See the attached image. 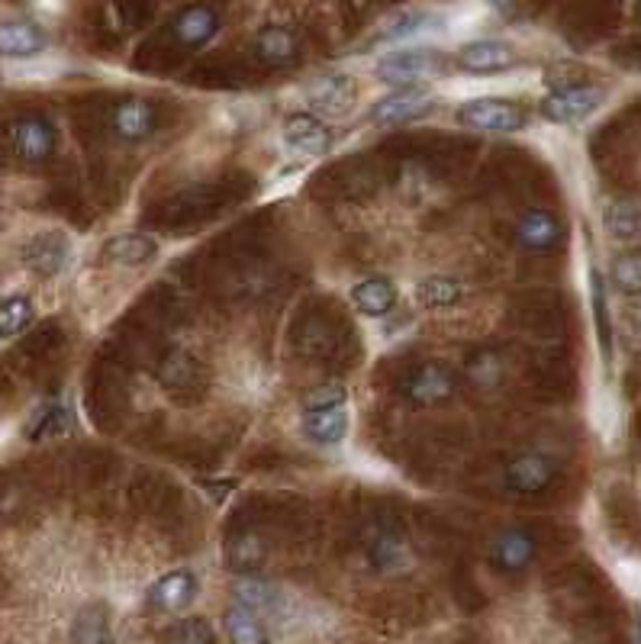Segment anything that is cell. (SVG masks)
<instances>
[{"label": "cell", "mask_w": 641, "mask_h": 644, "mask_svg": "<svg viewBox=\"0 0 641 644\" xmlns=\"http://www.w3.org/2000/svg\"><path fill=\"white\" fill-rule=\"evenodd\" d=\"M442 71H445V59L432 49H400L374 65V75L394 88H416L420 81L438 78Z\"/></svg>", "instance_id": "6da1fadb"}, {"label": "cell", "mask_w": 641, "mask_h": 644, "mask_svg": "<svg viewBox=\"0 0 641 644\" xmlns=\"http://www.w3.org/2000/svg\"><path fill=\"white\" fill-rule=\"evenodd\" d=\"M603 100H607L603 88H593V85L561 88V91L549 93V97L542 100V117L561 126L583 123L586 117H593V113L603 107Z\"/></svg>", "instance_id": "7a4b0ae2"}, {"label": "cell", "mask_w": 641, "mask_h": 644, "mask_svg": "<svg viewBox=\"0 0 641 644\" xmlns=\"http://www.w3.org/2000/svg\"><path fill=\"white\" fill-rule=\"evenodd\" d=\"M458 120L477 132H520L525 126V113H522V107L510 103V100L481 97V100H467L461 107Z\"/></svg>", "instance_id": "3957f363"}, {"label": "cell", "mask_w": 641, "mask_h": 644, "mask_svg": "<svg viewBox=\"0 0 641 644\" xmlns=\"http://www.w3.org/2000/svg\"><path fill=\"white\" fill-rule=\"evenodd\" d=\"M432 110V93L426 88H397L371 107V123L397 126L410 123Z\"/></svg>", "instance_id": "277c9868"}, {"label": "cell", "mask_w": 641, "mask_h": 644, "mask_svg": "<svg viewBox=\"0 0 641 644\" xmlns=\"http://www.w3.org/2000/svg\"><path fill=\"white\" fill-rule=\"evenodd\" d=\"M284 142L294 152L319 158V155H326L333 149V132H329V126L323 123L319 117H313V113H294L284 123Z\"/></svg>", "instance_id": "5b68a950"}, {"label": "cell", "mask_w": 641, "mask_h": 644, "mask_svg": "<svg viewBox=\"0 0 641 644\" xmlns=\"http://www.w3.org/2000/svg\"><path fill=\"white\" fill-rule=\"evenodd\" d=\"M306 100L326 117H342L355 107V81L345 75H323L306 88Z\"/></svg>", "instance_id": "8992f818"}, {"label": "cell", "mask_w": 641, "mask_h": 644, "mask_svg": "<svg viewBox=\"0 0 641 644\" xmlns=\"http://www.w3.org/2000/svg\"><path fill=\"white\" fill-rule=\"evenodd\" d=\"M554 480V464L545 455H520L506 464L503 484L513 493H542Z\"/></svg>", "instance_id": "52a82bcc"}, {"label": "cell", "mask_w": 641, "mask_h": 644, "mask_svg": "<svg viewBox=\"0 0 641 644\" xmlns=\"http://www.w3.org/2000/svg\"><path fill=\"white\" fill-rule=\"evenodd\" d=\"M406 394H410L413 403H420V406L442 403V399H448L455 394V377H452V370L445 368V365H423V368L410 377Z\"/></svg>", "instance_id": "ba28073f"}, {"label": "cell", "mask_w": 641, "mask_h": 644, "mask_svg": "<svg viewBox=\"0 0 641 644\" xmlns=\"http://www.w3.org/2000/svg\"><path fill=\"white\" fill-rule=\"evenodd\" d=\"M46 49V32L27 20H3L0 23V56L7 59H32Z\"/></svg>", "instance_id": "9c48e42d"}, {"label": "cell", "mask_w": 641, "mask_h": 644, "mask_svg": "<svg viewBox=\"0 0 641 644\" xmlns=\"http://www.w3.org/2000/svg\"><path fill=\"white\" fill-rule=\"evenodd\" d=\"M564 229H561V219L549 210H529L522 216L520 226H516V239L522 248H532V251H549L561 242Z\"/></svg>", "instance_id": "30bf717a"}, {"label": "cell", "mask_w": 641, "mask_h": 644, "mask_svg": "<svg viewBox=\"0 0 641 644\" xmlns=\"http://www.w3.org/2000/svg\"><path fill=\"white\" fill-rule=\"evenodd\" d=\"M194 596H197V577H194L190 571H171V574H165V577L152 586V593H149L152 606L165 610V613H181V610H187V606L194 603Z\"/></svg>", "instance_id": "8fae6325"}, {"label": "cell", "mask_w": 641, "mask_h": 644, "mask_svg": "<svg viewBox=\"0 0 641 644\" xmlns=\"http://www.w3.org/2000/svg\"><path fill=\"white\" fill-rule=\"evenodd\" d=\"M535 557V542L529 532L522 528H506L496 542H493V564L506 574H520L532 564Z\"/></svg>", "instance_id": "7c38bea8"}, {"label": "cell", "mask_w": 641, "mask_h": 644, "mask_svg": "<svg viewBox=\"0 0 641 644\" xmlns=\"http://www.w3.org/2000/svg\"><path fill=\"white\" fill-rule=\"evenodd\" d=\"M458 62L461 68L474 71V75H493V71H503L513 65V49L506 42H496V39H477V42L461 49Z\"/></svg>", "instance_id": "4fadbf2b"}, {"label": "cell", "mask_w": 641, "mask_h": 644, "mask_svg": "<svg viewBox=\"0 0 641 644\" xmlns=\"http://www.w3.org/2000/svg\"><path fill=\"white\" fill-rule=\"evenodd\" d=\"M13 146H17L20 158L42 161L56 149V132H52V126L46 123V120L27 117V120H20V123L13 126Z\"/></svg>", "instance_id": "5bb4252c"}, {"label": "cell", "mask_w": 641, "mask_h": 644, "mask_svg": "<svg viewBox=\"0 0 641 644\" xmlns=\"http://www.w3.org/2000/svg\"><path fill=\"white\" fill-rule=\"evenodd\" d=\"M216 30H219V17L210 7H204V3L187 7V10H181V17L175 20V36L181 39L184 46H190V49L207 46L216 36Z\"/></svg>", "instance_id": "9a60e30c"}, {"label": "cell", "mask_w": 641, "mask_h": 644, "mask_svg": "<svg viewBox=\"0 0 641 644\" xmlns=\"http://www.w3.org/2000/svg\"><path fill=\"white\" fill-rule=\"evenodd\" d=\"M236 600H239L243 610L255 613L258 618L262 615H284V596H280L275 583L268 581L245 577V581L236 583Z\"/></svg>", "instance_id": "2e32d148"}, {"label": "cell", "mask_w": 641, "mask_h": 644, "mask_svg": "<svg viewBox=\"0 0 641 644\" xmlns=\"http://www.w3.org/2000/svg\"><path fill=\"white\" fill-rule=\"evenodd\" d=\"M68 239L65 236H36L30 246L23 248V261L39 275H59L68 261Z\"/></svg>", "instance_id": "e0dca14e"}, {"label": "cell", "mask_w": 641, "mask_h": 644, "mask_svg": "<svg viewBox=\"0 0 641 644\" xmlns=\"http://www.w3.org/2000/svg\"><path fill=\"white\" fill-rule=\"evenodd\" d=\"M352 300L365 316H387L397 304V287L387 277H367L362 284H355Z\"/></svg>", "instance_id": "ac0fdd59"}, {"label": "cell", "mask_w": 641, "mask_h": 644, "mask_svg": "<svg viewBox=\"0 0 641 644\" xmlns=\"http://www.w3.org/2000/svg\"><path fill=\"white\" fill-rule=\"evenodd\" d=\"M155 251H158V242H155L152 236L126 232V236H114V239H107V246H103V258H107V261H114V265H126V268H132V265H142V261L155 258Z\"/></svg>", "instance_id": "d6986e66"}, {"label": "cell", "mask_w": 641, "mask_h": 644, "mask_svg": "<svg viewBox=\"0 0 641 644\" xmlns=\"http://www.w3.org/2000/svg\"><path fill=\"white\" fill-rule=\"evenodd\" d=\"M155 126V110L152 103L146 100H122L120 107L114 110V129L117 136L136 142V139H146Z\"/></svg>", "instance_id": "ffe728a7"}, {"label": "cell", "mask_w": 641, "mask_h": 644, "mask_svg": "<svg viewBox=\"0 0 641 644\" xmlns=\"http://www.w3.org/2000/svg\"><path fill=\"white\" fill-rule=\"evenodd\" d=\"M306 438H313L316 445H338L348 435V409H319V413H306L304 419Z\"/></svg>", "instance_id": "44dd1931"}, {"label": "cell", "mask_w": 641, "mask_h": 644, "mask_svg": "<svg viewBox=\"0 0 641 644\" xmlns=\"http://www.w3.org/2000/svg\"><path fill=\"white\" fill-rule=\"evenodd\" d=\"M223 628H226L229 644H272L262 618L243 610V606H233L229 613L223 615Z\"/></svg>", "instance_id": "7402d4cb"}, {"label": "cell", "mask_w": 641, "mask_h": 644, "mask_svg": "<svg viewBox=\"0 0 641 644\" xmlns=\"http://www.w3.org/2000/svg\"><path fill=\"white\" fill-rule=\"evenodd\" d=\"M464 297L458 280L452 277H428V280H420L416 284V300L428 309H448L458 304Z\"/></svg>", "instance_id": "603a6c76"}, {"label": "cell", "mask_w": 641, "mask_h": 644, "mask_svg": "<svg viewBox=\"0 0 641 644\" xmlns=\"http://www.w3.org/2000/svg\"><path fill=\"white\" fill-rule=\"evenodd\" d=\"M258 56L265 59V62H275V65H287L294 62V56H297V36L290 30H284V27H268V30L258 36Z\"/></svg>", "instance_id": "cb8c5ba5"}, {"label": "cell", "mask_w": 641, "mask_h": 644, "mask_svg": "<svg viewBox=\"0 0 641 644\" xmlns=\"http://www.w3.org/2000/svg\"><path fill=\"white\" fill-rule=\"evenodd\" d=\"M432 23H435L432 13H423V10H403V13L391 17V20L384 23V30L377 32V39H381V42L413 39V36H420V32L432 30Z\"/></svg>", "instance_id": "d4e9b609"}, {"label": "cell", "mask_w": 641, "mask_h": 644, "mask_svg": "<svg viewBox=\"0 0 641 644\" xmlns=\"http://www.w3.org/2000/svg\"><path fill=\"white\" fill-rule=\"evenodd\" d=\"M607 229L615 239H632L641 229V210L632 200H615L607 210Z\"/></svg>", "instance_id": "484cf974"}, {"label": "cell", "mask_w": 641, "mask_h": 644, "mask_svg": "<svg viewBox=\"0 0 641 644\" xmlns=\"http://www.w3.org/2000/svg\"><path fill=\"white\" fill-rule=\"evenodd\" d=\"M32 304L27 297H10V300H3L0 304V338H10V336H20L27 326L32 323Z\"/></svg>", "instance_id": "4316f807"}, {"label": "cell", "mask_w": 641, "mask_h": 644, "mask_svg": "<svg viewBox=\"0 0 641 644\" xmlns=\"http://www.w3.org/2000/svg\"><path fill=\"white\" fill-rule=\"evenodd\" d=\"M65 432H68V413L61 406H56V403H49V406H42L32 416L27 435H30L32 442H39V438H59Z\"/></svg>", "instance_id": "83f0119b"}, {"label": "cell", "mask_w": 641, "mask_h": 644, "mask_svg": "<svg viewBox=\"0 0 641 644\" xmlns=\"http://www.w3.org/2000/svg\"><path fill=\"white\" fill-rule=\"evenodd\" d=\"M612 284L622 294H641V248L625 251L612 261Z\"/></svg>", "instance_id": "f1b7e54d"}, {"label": "cell", "mask_w": 641, "mask_h": 644, "mask_svg": "<svg viewBox=\"0 0 641 644\" xmlns=\"http://www.w3.org/2000/svg\"><path fill=\"white\" fill-rule=\"evenodd\" d=\"M165 644H216V635L204 618H187V622H178L175 628H168Z\"/></svg>", "instance_id": "f546056e"}, {"label": "cell", "mask_w": 641, "mask_h": 644, "mask_svg": "<svg viewBox=\"0 0 641 644\" xmlns=\"http://www.w3.org/2000/svg\"><path fill=\"white\" fill-rule=\"evenodd\" d=\"M374 567L377 571H387V574H394L403 567V561H406V545H400L397 538H381L377 545H374Z\"/></svg>", "instance_id": "4dcf8cb0"}, {"label": "cell", "mask_w": 641, "mask_h": 644, "mask_svg": "<svg viewBox=\"0 0 641 644\" xmlns=\"http://www.w3.org/2000/svg\"><path fill=\"white\" fill-rule=\"evenodd\" d=\"M345 387L342 384H326V387H316V390H309L304 399V409L306 413H319V409H338V406H345Z\"/></svg>", "instance_id": "1f68e13d"}, {"label": "cell", "mask_w": 641, "mask_h": 644, "mask_svg": "<svg viewBox=\"0 0 641 644\" xmlns=\"http://www.w3.org/2000/svg\"><path fill=\"white\" fill-rule=\"evenodd\" d=\"M593 307H596V319H600V345H603V355H610V323H607V300H603V284L600 277L593 275Z\"/></svg>", "instance_id": "d6a6232c"}, {"label": "cell", "mask_w": 641, "mask_h": 644, "mask_svg": "<svg viewBox=\"0 0 641 644\" xmlns=\"http://www.w3.org/2000/svg\"><path fill=\"white\" fill-rule=\"evenodd\" d=\"M615 574H619V581L625 583L635 596H641V561H635V557L619 561V564H615Z\"/></svg>", "instance_id": "836d02e7"}, {"label": "cell", "mask_w": 641, "mask_h": 644, "mask_svg": "<svg viewBox=\"0 0 641 644\" xmlns=\"http://www.w3.org/2000/svg\"><path fill=\"white\" fill-rule=\"evenodd\" d=\"M490 7H493V10H503V13H506V10H513V3H516V0H487Z\"/></svg>", "instance_id": "e575fe53"}, {"label": "cell", "mask_w": 641, "mask_h": 644, "mask_svg": "<svg viewBox=\"0 0 641 644\" xmlns=\"http://www.w3.org/2000/svg\"><path fill=\"white\" fill-rule=\"evenodd\" d=\"M639 20H641V0H639Z\"/></svg>", "instance_id": "d590c367"}]
</instances>
